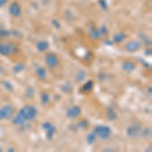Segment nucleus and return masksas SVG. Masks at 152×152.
<instances>
[{
  "mask_svg": "<svg viewBox=\"0 0 152 152\" xmlns=\"http://www.w3.org/2000/svg\"><path fill=\"white\" fill-rule=\"evenodd\" d=\"M18 113H20L21 116H23L28 122L34 121L37 118V116H38V110H37L36 107H34V105H31V104L24 105V107H23L19 110Z\"/></svg>",
  "mask_w": 152,
  "mask_h": 152,
  "instance_id": "f257e3e1",
  "label": "nucleus"
},
{
  "mask_svg": "<svg viewBox=\"0 0 152 152\" xmlns=\"http://www.w3.org/2000/svg\"><path fill=\"white\" fill-rule=\"evenodd\" d=\"M80 114H81V107H78V105H73V107H71L67 111L66 116L71 120H74V119H77V118L80 116Z\"/></svg>",
  "mask_w": 152,
  "mask_h": 152,
  "instance_id": "6e6552de",
  "label": "nucleus"
},
{
  "mask_svg": "<svg viewBox=\"0 0 152 152\" xmlns=\"http://www.w3.org/2000/svg\"><path fill=\"white\" fill-rule=\"evenodd\" d=\"M3 85H5V87L7 90H9V91H12L13 90V86H12V84L10 82H8V81H4L3 82Z\"/></svg>",
  "mask_w": 152,
  "mask_h": 152,
  "instance_id": "393cba45",
  "label": "nucleus"
},
{
  "mask_svg": "<svg viewBox=\"0 0 152 152\" xmlns=\"http://www.w3.org/2000/svg\"><path fill=\"white\" fill-rule=\"evenodd\" d=\"M24 68H26V65L23 64V63H18L15 66L13 67V69H12V71H13L14 74H18V73H20L21 71L24 70Z\"/></svg>",
  "mask_w": 152,
  "mask_h": 152,
  "instance_id": "f3484780",
  "label": "nucleus"
},
{
  "mask_svg": "<svg viewBox=\"0 0 152 152\" xmlns=\"http://www.w3.org/2000/svg\"><path fill=\"white\" fill-rule=\"evenodd\" d=\"M140 43H139L138 41H130L129 43L126 44V46H125V49H126L128 52H131V53H134V52H137V51L140 49Z\"/></svg>",
  "mask_w": 152,
  "mask_h": 152,
  "instance_id": "9d476101",
  "label": "nucleus"
},
{
  "mask_svg": "<svg viewBox=\"0 0 152 152\" xmlns=\"http://www.w3.org/2000/svg\"><path fill=\"white\" fill-rule=\"evenodd\" d=\"M85 76H86V73L84 72V71H79V72L76 74L75 76V78H76V81L77 82H80V81H82L83 79L85 78Z\"/></svg>",
  "mask_w": 152,
  "mask_h": 152,
  "instance_id": "412c9836",
  "label": "nucleus"
},
{
  "mask_svg": "<svg viewBox=\"0 0 152 152\" xmlns=\"http://www.w3.org/2000/svg\"><path fill=\"white\" fill-rule=\"evenodd\" d=\"M37 50L40 53H45L49 49V43L47 41H39L37 43Z\"/></svg>",
  "mask_w": 152,
  "mask_h": 152,
  "instance_id": "f8f14e48",
  "label": "nucleus"
},
{
  "mask_svg": "<svg viewBox=\"0 0 152 152\" xmlns=\"http://www.w3.org/2000/svg\"><path fill=\"white\" fill-rule=\"evenodd\" d=\"M2 151V149H1V147H0V152H1Z\"/></svg>",
  "mask_w": 152,
  "mask_h": 152,
  "instance_id": "cd10ccee",
  "label": "nucleus"
},
{
  "mask_svg": "<svg viewBox=\"0 0 152 152\" xmlns=\"http://www.w3.org/2000/svg\"><path fill=\"white\" fill-rule=\"evenodd\" d=\"M94 133L96 135L97 138L102 139V140H107L110 139L112 135V130L109 126L105 125H99L94 128Z\"/></svg>",
  "mask_w": 152,
  "mask_h": 152,
  "instance_id": "f03ea898",
  "label": "nucleus"
},
{
  "mask_svg": "<svg viewBox=\"0 0 152 152\" xmlns=\"http://www.w3.org/2000/svg\"><path fill=\"white\" fill-rule=\"evenodd\" d=\"M107 117L110 121H115V120L117 119V114L115 111H113L111 107H109V109L107 110Z\"/></svg>",
  "mask_w": 152,
  "mask_h": 152,
  "instance_id": "a211bd4d",
  "label": "nucleus"
},
{
  "mask_svg": "<svg viewBox=\"0 0 152 152\" xmlns=\"http://www.w3.org/2000/svg\"><path fill=\"white\" fill-rule=\"evenodd\" d=\"M61 89L63 90L64 92H71L72 91V86H71V84L70 83H65V84H63V85H61L60 86Z\"/></svg>",
  "mask_w": 152,
  "mask_h": 152,
  "instance_id": "4be33fe9",
  "label": "nucleus"
},
{
  "mask_svg": "<svg viewBox=\"0 0 152 152\" xmlns=\"http://www.w3.org/2000/svg\"><path fill=\"white\" fill-rule=\"evenodd\" d=\"M16 52H18V47H16L14 44H12V43L0 44V55H2V56L14 55Z\"/></svg>",
  "mask_w": 152,
  "mask_h": 152,
  "instance_id": "7ed1b4c3",
  "label": "nucleus"
},
{
  "mask_svg": "<svg viewBox=\"0 0 152 152\" xmlns=\"http://www.w3.org/2000/svg\"><path fill=\"white\" fill-rule=\"evenodd\" d=\"M124 40H125V35L122 33L117 34V35L114 37V41L116 42V43H122Z\"/></svg>",
  "mask_w": 152,
  "mask_h": 152,
  "instance_id": "5701e85b",
  "label": "nucleus"
},
{
  "mask_svg": "<svg viewBox=\"0 0 152 152\" xmlns=\"http://www.w3.org/2000/svg\"><path fill=\"white\" fill-rule=\"evenodd\" d=\"M42 128L46 132V136H47L48 140H51L56 133V127L53 124L49 123V122H45L42 125Z\"/></svg>",
  "mask_w": 152,
  "mask_h": 152,
  "instance_id": "423d86ee",
  "label": "nucleus"
},
{
  "mask_svg": "<svg viewBox=\"0 0 152 152\" xmlns=\"http://www.w3.org/2000/svg\"><path fill=\"white\" fill-rule=\"evenodd\" d=\"M7 1H8V0H0V7L5 5V4L7 3Z\"/></svg>",
  "mask_w": 152,
  "mask_h": 152,
  "instance_id": "bb28decb",
  "label": "nucleus"
},
{
  "mask_svg": "<svg viewBox=\"0 0 152 152\" xmlns=\"http://www.w3.org/2000/svg\"><path fill=\"white\" fill-rule=\"evenodd\" d=\"M45 62L49 68L55 69L59 65V58L55 53H47L45 55Z\"/></svg>",
  "mask_w": 152,
  "mask_h": 152,
  "instance_id": "39448f33",
  "label": "nucleus"
},
{
  "mask_svg": "<svg viewBox=\"0 0 152 152\" xmlns=\"http://www.w3.org/2000/svg\"><path fill=\"white\" fill-rule=\"evenodd\" d=\"M9 35V31H6L5 28H1L0 29V37L1 38H6L7 36Z\"/></svg>",
  "mask_w": 152,
  "mask_h": 152,
  "instance_id": "a878e982",
  "label": "nucleus"
},
{
  "mask_svg": "<svg viewBox=\"0 0 152 152\" xmlns=\"http://www.w3.org/2000/svg\"><path fill=\"white\" fill-rule=\"evenodd\" d=\"M49 102H50V95L47 92H43L41 94V102L43 104H47Z\"/></svg>",
  "mask_w": 152,
  "mask_h": 152,
  "instance_id": "aec40b11",
  "label": "nucleus"
},
{
  "mask_svg": "<svg viewBox=\"0 0 152 152\" xmlns=\"http://www.w3.org/2000/svg\"><path fill=\"white\" fill-rule=\"evenodd\" d=\"M96 139H97V137H96V135H95L94 132H92V133H89L87 135V137H86V141H87V143L89 144V145H92V144H94L95 142H96Z\"/></svg>",
  "mask_w": 152,
  "mask_h": 152,
  "instance_id": "dca6fc26",
  "label": "nucleus"
},
{
  "mask_svg": "<svg viewBox=\"0 0 152 152\" xmlns=\"http://www.w3.org/2000/svg\"><path fill=\"white\" fill-rule=\"evenodd\" d=\"M141 131H142V127L139 123H134L127 128L126 133L128 135V137L132 139L138 138L139 136H141Z\"/></svg>",
  "mask_w": 152,
  "mask_h": 152,
  "instance_id": "20e7f679",
  "label": "nucleus"
},
{
  "mask_svg": "<svg viewBox=\"0 0 152 152\" xmlns=\"http://www.w3.org/2000/svg\"><path fill=\"white\" fill-rule=\"evenodd\" d=\"M122 69H123L125 72H133V71L136 69V64L132 61H125L122 65Z\"/></svg>",
  "mask_w": 152,
  "mask_h": 152,
  "instance_id": "9b49d317",
  "label": "nucleus"
},
{
  "mask_svg": "<svg viewBox=\"0 0 152 152\" xmlns=\"http://www.w3.org/2000/svg\"><path fill=\"white\" fill-rule=\"evenodd\" d=\"M36 74H37V76H38L39 79H41V80H45L46 78H47V76H48L47 70H46L44 67H39V68H37Z\"/></svg>",
  "mask_w": 152,
  "mask_h": 152,
  "instance_id": "4468645a",
  "label": "nucleus"
},
{
  "mask_svg": "<svg viewBox=\"0 0 152 152\" xmlns=\"http://www.w3.org/2000/svg\"><path fill=\"white\" fill-rule=\"evenodd\" d=\"M8 11L11 16H13V18H18V16H20L21 11L23 10H21V7L18 2H12L10 5H9Z\"/></svg>",
  "mask_w": 152,
  "mask_h": 152,
  "instance_id": "1a4fd4ad",
  "label": "nucleus"
},
{
  "mask_svg": "<svg viewBox=\"0 0 152 152\" xmlns=\"http://www.w3.org/2000/svg\"><path fill=\"white\" fill-rule=\"evenodd\" d=\"M26 122L28 121H26V120L21 116L20 113H18L16 116L13 118V120H12V123H13L14 125H16V126H23V125L26 124Z\"/></svg>",
  "mask_w": 152,
  "mask_h": 152,
  "instance_id": "ddd939ff",
  "label": "nucleus"
},
{
  "mask_svg": "<svg viewBox=\"0 0 152 152\" xmlns=\"http://www.w3.org/2000/svg\"><path fill=\"white\" fill-rule=\"evenodd\" d=\"M12 115H13V107L11 105H4V107H0V121L1 120L11 119Z\"/></svg>",
  "mask_w": 152,
  "mask_h": 152,
  "instance_id": "0eeeda50",
  "label": "nucleus"
},
{
  "mask_svg": "<svg viewBox=\"0 0 152 152\" xmlns=\"http://www.w3.org/2000/svg\"><path fill=\"white\" fill-rule=\"evenodd\" d=\"M90 37H91L92 39H94V40L99 39V37H100L99 29H97V28H91V29H90Z\"/></svg>",
  "mask_w": 152,
  "mask_h": 152,
  "instance_id": "6ab92c4d",
  "label": "nucleus"
},
{
  "mask_svg": "<svg viewBox=\"0 0 152 152\" xmlns=\"http://www.w3.org/2000/svg\"><path fill=\"white\" fill-rule=\"evenodd\" d=\"M92 88H94V81H92V80H89V81H87L86 83L83 84V86L80 88V91L81 92H89Z\"/></svg>",
  "mask_w": 152,
  "mask_h": 152,
  "instance_id": "2eb2a0df",
  "label": "nucleus"
},
{
  "mask_svg": "<svg viewBox=\"0 0 152 152\" xmlns=\"http://www.w3.org/2000/svg\"><path fill=\"white\" fill-rule=\"evenodd\" d=\"M151 134V130L149 128H142V131H141V135L143 137H149Z\"/></svg>",
  "mask_w": 152,
  "mask_h": 152,
  "instance_id": "b1692460",
  "label": "nucleus"
}]
</instances>
